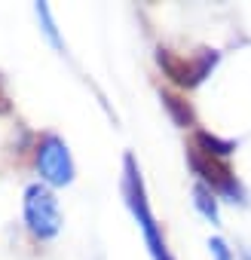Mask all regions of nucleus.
<instances>
[{
    "instance_id": "f257e3e1",
    "label": "nucleus",
    "mask_w": 251,
    "mask_h": 260,
    "mask_svg": "<svg viewBox=\"0 0 251 260\" xmlns=\"http://www.w3.org/2000/svg\"><path fill=\"white\" fill-rule=\"evenodd\" d=\"M122 190H125V199H129V208L135 214V220L141 223L144 230V239H147V248L153 254V260H175L160 236V226L150 214V205H147V196H144V181H141V172L135 166V156H125V175H122Z\"/></svg>"
},
{
    "instance_id": "f03ea898",
    "label": "nucleus",
    "mask_w": 251,
    "mask_h": 260,
    "mask_svg": "<svg viewBox=\"0 0 251 260\" xmlns=\"http://www.w3.org/2000/svg\"><path fill=\"white\" fill-rule=\"evenodd\" d=\"M25 220H28L31 233L40 239H52L61 230V211H58V202L49 187L31 184L25 190Z\"/></svg>"
},
{
    "instance_id": "7ed1b4c3",
    "label": "nucleus",
    "mask_w": 251,
    "mask_h": 260,
    "mask_svg": "<svg viewBox=\"0 0 251 260\" xmlns=\"http://www.w3.org/2000/svg\"><path fill=\"white\" fill-rule=\"evenodd\" d=\"M156 61H160V68L178 83V86H199L205 77H208V71L217 64V52L214 49H199L193 58H181V55H175V52H169V49H160L156 52Z\"/></svg>"
},
{
    "instance_id": "20e7f679",
    "label": "nucleus",
    "mask_w": 251,
    "mask_h": 260,
    "mask_svg": "<svg viewBox=\"0 0 251 260\" xmlns=\"http://www.w3.org/2000/svg\"><path fill=\"white\" fill-rule=\"evenodd\" d=\"M37 169H40V178L52 187H65V184L74 181V162H71V153H68V147L58 135H43L40 138Z\"/></svg>"
},
{
    "instance_id": "39448f33",
    "label": "nucleus",
    "mask_w": 251,
    "mask_h": 260,
    "mask_svg": "<svg viewBox=\"0 0 251 260\" xmlns=\"http://www.w3.org/2000/svg\"><path fill=\"white\" fill-rule=\"evenodd\" d=\"M187 159H190L193 172L205 181V187H208L211 193H224V196H230L233 202L242 196V190H239V184H236V175L230 172V166H227L224 159L208 156V153H202V150H196V147L187 153Z\"/></svg>"
},
{
    "instance_id": "423d86ee",
    "label": "nucleus",
    "mask_w": 251,
    "mask_h": 260,
    "mask_svg": "<svg viewBox=\"0 0 251 260\" xmlns=\"http://www.w3.org/2000/svg\"><path fill=\"white\" fill-rule=\"evenodd\" d=\"M193 147L202 150V153H208V156H217V159H227V156L236 150L233 141H221V138H214V135H208V132H196V144H193Z\"/></svg>"
},
{
    "instance_id": "0eeeda50",
    "label": "nucleus",
    "mask_w": 251,
    "mask_h": 260,
    "mask_svg": "<svg viewBox=\"0 0 251 260\" xmlns=\"http://www.w3.org/2000/svg\"><path fill=\"white\" fill-rule=\"evenodd\" d=\"M163 104H166V110L172 113V119L178 122V125H190L193 122V110H190V104L187 101H181L178 95H172V92H163Z\"/></svg>"
},
{
    "instance_id": "6e6552de",
    "label": "nucleus",
    "mask_w": 251,
    "mask_h": 260,
    "mask_svg": "<svg viewBox=\"0 0 251 260\" xmlns=\"http://www.w3.org/2000/svg\"><path fill=\"white\" fill-rule=\"evenodd\" d=\"M193 202H196V208H199L211 223H217V202H214V193H211L205 184H196V190H193Z\"/></svg>"
},
{
    "instance_id": "1a4fd4ad",
    "label": "nucleus",
    "mask_w": 251,
    "mask_h": 260,
    "mask_svg": "<svg viewBox=\"0 0 251 260\" xmlns=\"http://www.w3.org/2000/svg\"><path fill=\"white\" fill-rule=\"evenodd\" d=\"M208 248H211V254H214L217 260H233V257H230V248L224 245V239H211Z\"/></svg>"
},
{
    "instance_id": "9d476101",
    "label": "nucleus",
    "mask_w": 251,
    "mask_h": 260,
    "mask_svg": "<svg viewBox=\"0 0 251 260\" xmlns=\"http://www.w3.org/2000/svg\"><path fill=\"white\" fill-rule=\"evenodd\" d=\"M7 110H10V98L4 92V80H0V113H7Z\"/></svg>"
},
{
    "instance_id": "9b49d317",
    "label": "nucleus",
    "mask_w": 251,
    "mask_h": 260,
    "mask_svg": "<svg viewBox=\"0 0 251 260\" xmlns=\"http://www.w3.org/2000/svg\"><path fill=\"white\" fill-rule=\"evenodd\" d=\"M245 260H251V251H245Z\"/></svg>"
}]
</instances>
